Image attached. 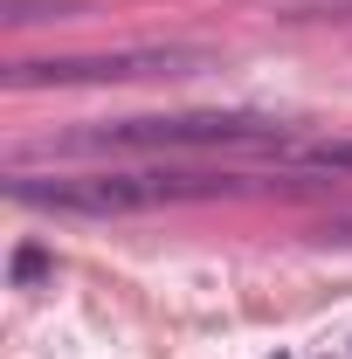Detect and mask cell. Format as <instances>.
Wrapping results in <instances>:
<instances>
[{"label": "cell", "mask_w": 352, "mask_h": 359, "mask_svg": "<svg viewBox=\"0 0 352 359\" xmlns=\"http://www.w3.org/2000/svg\"><path fill=\"white\" fill-rule=\"evenodd\" d=\"M215 187H235V180H194V173H83V180L14 173L7 180V194L21 208H62V215H138L159 201H201Z\"/></svg>", "instance_id": "1"}, {"label": "cell", "mask_w": 352, "mask_h": 359, "mask_svg": "<svg viewBox=\"0 0 352 359\" xmlns=\"http://www.w3.org/2000/svg\"><path fill=\"white\" fill-rule=\"evenodd\" d=\"M208 55L201 48H118V55H48V62H14L7 83H138V76H194Z\"/></svg>", "instance_id": "2"}, {"label": "cell", "mask_w": 352, "mask_h": 359, "mask_svg": "<svg viewBox=\"0 0 352 359\" xmlns=\"http://www.w3.org/2000/svg\"><path fill=\"white\" fill-rule=\"evenodd\" d=\"M97 138L104 145H290V125L187 111V118H125V125H104Z\"/></svg>", "instance_id": "3"}, {"label": "cell", "mask_w": 352, "mask_h": 359, "mask_svg": "<svg viewBox=\"0 0 352 359\" xmlns=\"http://www.w3.org/2000/svg\"><path fill=\"white\" fill-rule=\"evenodd\" d=\"M297 166H311V173H352V138H318V145H297Z\"/></svg>", "instance_id": "4"}, {"label": "cell", "mask_w": 352, "mask_h": 359, "mask_svg": "<svg viewBox=\"0 0 352 359\" xmlns=\"http://www.w3.org/2000/svg\"><path fill=\"white\" fill-rule=\"evenodd\" d=\"M325 7H352V0H325Z\"/></svg>", "instance_id": "5"}]
</instances>
